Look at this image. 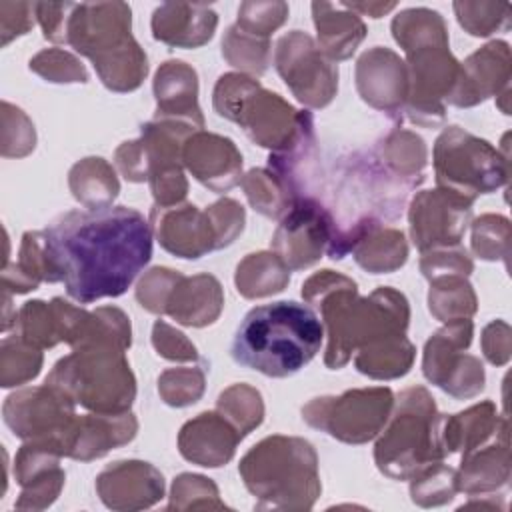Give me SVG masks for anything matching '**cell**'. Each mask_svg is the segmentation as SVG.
<instances>
[{
    "label": "cell",
    "instance_id": "6da1fadb",
    "mask_svg": "<svg viewBox=\"0 0 512 512\" xmlns=\"http://www.w3.org/2000/svg\"><path fill=\"white\" fill-rule=\"evenodd\" d=\"M50 282L90 304L124 294L152 258V226L126 206L70 210L42 230Z\"/></svg>",
    "mask_w": 512,
    "mask_h": 512
},
{
    "label": "cell",
    "instance_id": "7a4b0ae2",
    "mask_svg": "<svg viewBox=\"0 0 512 512\" xmlns=\"http://www.w3.org/2000/svg\"><path fill=\"white\" fill-rule=\"evenodd\" d=\"M322 340L324 326L312 308L294 300H280L256 306L244 316L230 354L244 368L286 378L320 352Z\"/></svg>",
    "mask_w": 512,
    "mask_h": 512
},
{
    "label": "cell",
    "instance_id": "3957f363",
    "mask_svg": "<svg viewBox=\"0 0 512 512\" xmlns=\"http://www.w3.org/2000/svg\"><path fill=\"white\" fill-rule=\"evenodd\" d=\"M66 42L94 62L110 90H134L148 72L146 54L130 34L128 4H74Z\"/></svg>",
    "mask_w": 512,
    "mask_h": 512
},
{
    "label": "cell",
    "instance_id": "277c9868",
    "mask_svg": "<svg viewBox=\"0 0 512 512\" xmlns=\"http://www.w3.org/2000/svg\"><path fill=\"white\" fill-rule=\"evenodd\" d=\"M444 416L424 388L400 394L396 412L376 444L378 468L392 478H408L438 464L446 454L442 444Z\"/></svg>",
    "mask_w": 512,
    "mask_h": 512
},
{
    "label": "cell",
    "instance_id": "5b68a950",
    "mask_svg": "<svg viewBox=\"0 0 512 512\" xmlns=\"http://www.w3.org/2000/svg\"><path fill=\"white\" fill-rule=\"evenodd\" d=\"M46 384L72 402L100 414H122L130 408L136 386L124 352L114 346H86L62 358Z\"/></svg>",
    "mask_w": 512,
    "mask_h": 512
},
{
    "label": "cell",
    "instance_id": "8992f818",
    "mask_svg": "<svg viewBox=\"0 0 512 512\" xmlns=\"http://www.w3.org/2000/svg\"><path fill=\"white\" fill-rule=\"evenodd\" d=\"M214 108L220 116L240 124L260 146L282 150L294 140L302 112L278 94L264 90L244 74H224L214 88Z\"/></svg>",
    "mask_w": 512,
    "mask_h": 512
},
{
    "label": "cell",
    "instance_id": "52a82bcc",
    "mask_svg": "<svg viewBox=\"0 0 512 512\" xmlns=\"http://www.w3.org/2000/svg\"><path fill=\"white\" fill-rule=\"evenodd\" d=\"M438 188L466 200L488 194L508 180V160L498 150L458 126L446 128L434 144Z\"/></svg>",
    "mask_w": 512,
    "mask_h": 512
},
{
    "label": "cell",
    "instance_id": "ba28073f",
    "mask_svg": "<svg viewBox=\"0 0 512 512\" xmlns=\"http://www.w3.org/2000/svg\"><path fill=\"white\" fill-rule=\"evenodd\" d=\"M392 402L390 388L350 390L338 398H314L302 408V418L338 440L360 444L380 432L388 420Z\"/></svg>",
    "mask_w": 512,
    "mask_h": 512
},
{
    "label": "cell",
    "instance_id": "9c48e42d",
    "mask_svg": "<svg viewBox=\"0 0 512 512\" xmlns=\"http://www.w3.org/2000/svg\"><path fill=\"white\" fill-rule=\"evenodd\" d=\"M472 340L468 318L448 322L424 348V376L456 398H470L484 388V370L474 356H462Z\"/></svg>",
    "mask_w": 512,
    "mask_h": 512
},
{
    "label": "cell",
    "instance_id": "30bf717a",
    "mask_svg": "<svg viewBox=\"0 0 512 512\" xmlns=\"http://www.w3.org/2000/svg\"><path fill=\"white\" fill-rule=\"evenodd\" d=\"M274 60L276 70L302 104L322 108L334 98L338 68L308 34L294 30L282 36L276 44Z\"/></svg>",
    "mask_w": 512,
    "mask_h": 512
},
{
    "label": "cell",
    "instance_id": "8fae6325",
    "mask_svg": "<svg viewBox=\"0 0 512 512\" xmlns=\"http://www.w3.org/2000/svg\"><path fill=\"white\" fill-rule=\"evenodd\" d=\"M240 474L246 486L262 496L268 484L280 476L290 478L312 494H318L316 454L312 444L300 438L270 436L254 446L240 464Z\"/></svg>",
    "mask_w": 512,
    "mask_h": 512
},
{
    "label": "cell",
    "instance_id": "7c38bea8",
    "mask_svg": "<svg viewBox=\"0 0 512 512\" xmlns=\"http://www.w3.org/2000/svg\"><path fill=\"white\" fill-rule=\"evenodd\" d=\"M72 400L50 388H28L6 398L4 422L24 440H52L64 454L68 430L76 418Z\"/></svg>",
    "mask_w": 512,
    "mask_h": 512
},
{
    "label": "cell",
    "instance_id": "4fadbf2b",
    "mask_svg": "<svg viewBox=\"0 0 512 512\" xmlns=\"http://www.w3.org/2000/svg\"><path fill=\"white\" fill-rule=\"evenodd\" d=\"M472 216V200L438 188L420 192L410 208L412 242L422 250L458 246Z\"/></svg>",
    "mask_w": 512,
    "mask_h": 512
},
{
    "label": "cell",
    "instance_id": "5bb4252c",
    "mask_svg": "<svg viewBox=\"0 0 512 512\" xmlns=\"http://www.w3.org/2000/svg\"><path fill=\"white\" fill-rule=\"evenodd\" d=\"M330 242V226L322 206L314 198H298L284 214L272 246L282 262L300 270L314 264Z\"/></svg>",
    "mask_w": 512,
    "mask_h": 512
},
{
    "label": "cell",
    "instance_id": "9a60e30c",
    "mask_svg": "<svg viewBox=\"0 0 512 512\" xmlns=\"http://www.w3.org/2000/svg\"><path fill=\"white\" fill-rule=\"evenodd\" d=\"M152 222L158 242L180 258H200L202 254L220 248L218 232L210 212H200L196 206H168L152 210Z\"/></svg>",
    "mask_w": 512,
    "mask_h": 512
},
{
    "label": "cell",
    "instance_id": "2e32d148",
    "mask_svg": "<svg viewBox=\"0 0 512 512\" xmlns=\"http://www.w3.org/2000/svg\"><path fill=\"white\" fill-rule=\"evenodd\" d=\"M356 84L362 98L388 114H400L408 96V70L388 48L364 52L356 66Z\"/></svg>",
    "mask_w": 512,
    "mask_h": 512
},
{
    "label": "cell",
    "instance_id": "e0dca14e",
    "mask_svg": "<svg viewBox=\"0 0 512 512\" xmlns=\"http://www.w3.org/2000/svg\"><path fill=\"white\" fill-rule=\"evenodd\" d=\"M510 50L506 42H490L460 66L456 86L448 100L456 106H474L484 98L508 90Z\"/></svg>",
    "mask_w": 512,
    "mask_h": 512
},
{
    "label": "cell",
    "instance_id": "ac0fdd59",
    "mask_svg": "<svg viewBox=\"0 0 512 512\" xmlns=\"http://www.w3.org/2000/svg\"><path fill=\"white\" fill-rule=\"evenodd\" d=\"M182 160L214 192H224L240 182L242 156L228 138L204 132L190 134L182 148Z\"/></svg>",
    "mask_w": 512,
    "mask_h": 512
},
{
    "label": "cell",
    "instance_id": "d6986e66",
    "mask_svg": "<svg viewBox=\"0 0 512 512\" xmlns=\"http://www.w3.org/2000/svg\"><path fill=\"white\" fill-rule=\"evenodd\" d=\"M216 24L218 16L208 4L166 2L152 14L154 38L180 48L202 46L212 38Z\"/></svg>",
    "mask_w": 512,
    "mask_h": 512
},
{
    "label": "cell",
    "instance_id": "ffe728a7",
    "mask_svg": "<svg viewBox=\"0 0 512 512\" xmlns=\"http://www.w3.org/2000/svg\"><path fill=\"white\" fill-rule=\"evenodd\" d=\"M240 438L222 414L204 412L182 426L178 444L184 458L200 466H220L232 458Z\"/></svg>",
    "mask_w": 512,
    "mask_h": 512
},
{
    "label": "cell",
    "instance_id": "44dd1931",
    "mask_svg": "<svg viewBox=\"0 0 512 512\" xmlns=\"http://www.w3.org/2000/svg\"><path fill=\"white\" fill-rule=\"evenodd\" d=\"M154 94L158 102L156 118L180 120L196 128H202L204 120L196 104V94H198L196 72L188 64L180 60L164 62L156 72Z\"/></svg>",
    "mask_w": 512,
    "mask_h": 512
},
{
    "label": "cell",
    "instance_id": "7402d4cb",
    "mask_svg": "<svg viewBox=\"0 0 512 512\" xmlns=\"http://www.w3.org/2000/svg\"><path fill=\"white\" fill-rule=\"evenodd\" d=\"M136 420L132 414H98L74 418L66 440V454L80 460H92L110 448L132 440Z\"/></svg>",
    "mask_w": 512,
    "mask_h": 512
},
{
    "label": "cell",
    "instance_id": "603a6c76",
    "mask_svg": "<svg viewBox=\"0 0 512 512\" xmlns=\"http://www.w3.org/2000/svg\"><path fill=\"white\" fill-rule=\"evenodd\" d=\"M222 308V290L214 276L200 274L194 278H184L176 282L166 312L186 326H206L212 324Z\"/></svg>",
    "mask_w": 512,
    "mask_h": 512
},
{
    "label": "cell",
    "instance_id": "cb8c5ba5",
    "mask_svg": "<svg viewBox=\"0 0 512 512\" xmlns=\"http://www.w3.org/2000/svg\"><path fill=\"white\" fill-rule=\"evenodd\" d=\"M314 24L318 30V44L326 58L344 60L352 56L356 46L366 36V26L356 12H348L342 4L314 2Z\"/></svg>",
    "mask_w": 512,
    "mask_h": 512
},
{
    "label": "cell",
    "instance_id": "d4e9b609",
    "mask_svg": "<svg viewBox=\"0 0 512 512\" xmlns=\"http://www.w3.org/2000/svg\"><path fill=\"white\" fill-rule=\"evenodd\" d=\"M498 428V418L494 414V404L484 402L468 408L466 412L456 414L454 418H444L442 426V444L446 454L462 450V458L478 450L494 430Z\"/></svg>",
    "mask_w": 512,
    "mask_h": 512
},
{
    "label": "cell",
    "instance_id": "484cf974",
    "mask_svg": "<svg viewBox=\"0 0 512 512\" xmlns=\"http://www.w3.org/2000/svg\"><path fill=\"white\" fill-rule=\"evenodd\" d=\"M290 278V268L278 254L258 252L246 256L236 268L238 292L246 298H260L284 290Z\"/></svg>",
    "mask_w": 512,
    "mask_h": 512
},
{
    "label": "cell",
    "instance_id": "4316f807",
    "mask_svg": "<svg viewBox=\"0 0 512 512\" xmlns=\"http://www.w3.org/2000/svg\"><path fill=\"white\" fill-rule=\"evenodd\" d=\"M414 360V346L404 334L380 338L360 348L356 368L372 378H396L408 372Z\"/></svg>",
    "mask_w": 512,
    "mask_h": 512
},
{
    "label": "cell",
    "instance_id": "83f0119b",
    "mask_svg": "<svg viewBox=\"0 0 512 512\" xmlns=\"http://www.w3.org/2000/svg\"><path fill=\"white\" fill-rule=\"evenodd\" d=\"M392 34L406 54L428 46H448V32L442 16L428 8L402 10L392 22Z\"/></svg>",
    "mask_w": 512,
    "mask_h": 512
},
{
    "label": "cell",
    "instance_id": "f1b7e54d",
    "mask_svg": "<svg viewBox=\"0 0 512 512\" xmlns=\"http://www.w3.org/2000/svg\"><path fill=\"white\" fill-rule=\"evenodd\" d=\"M70 188L74 198L88 208H102L116 198L118 180L102 158H86L70 170Z\"/></svg>",
    "mask_w": 512,
    "mask_h": 512
},
{
    "label": "cell",
    "instance_id": "f546056e",
    "mask_svg": "<svg viewBox=\"0 0 512 512\" xmlns=\"http://www.w3.org/2000/svg\"><path fill=\"white\" fill-rule=\"evenodd\" d=\"M508 480V440L486 446L480 454L462 458V476L456 478V488L474 492L496 488Z\"/></svg>",
    "mask_w": 512,
    "mask_h": 512
},
{
    "label": "cell",
    "instance_id": "4dcf8cb0",
    "mask_svg": "<svg viewBox=\"0 0 512 512\" xmlns=\"http://www.w3.org/2000/svg\"><path fill=\"white\" fill-rule=\"evenodd\" d=\"M380 162L398 178L408 182L410 186H418L424 176L422 170L426 166V148L422 138L406 130H394L378 156Z\"/></svg>",
    "mask_w": 512,
    "mask_h": 512
},
{
    "label": "cell",
    "instance_id": "1f68e13d",
    "mask_svg": "<svg viewBox=\"0 0 512 512\" xmlns=\"http://www.w3.org/2000/svg\"><path fill=\"white\" fill-rule=\"evenodd\" d=\"M430 312L442 322L464 320L476 310L472 286L460 274H446L430 280Z\"/></svg>",
    "mask_w": 512,
    "mask_h": 512
},
{
    "label": "cell",
    "instance_id": "d6a6232c",
    "mask_svg": "<svg viewBox=\"0 0 512 512\" xmlns=\"http://www.w3.org/2000/svg\"><path fill=\"white\" fill-rule=\"evenodd\" d=\"M406 242L402 232L398 230H374L368 234L356 248L354 258L356 262L366 268L368 272H392L406 262Z\"/></svg>",
    "mask_w": 512,
    "mask_h": 512
},
{
    "label": "cell",
    "instance_id": "836d02e7",
    "mask_svg": "<svg viewBox=\"0 0 512 512\" xmlns=\"http://www.w3.org/2000/svg\"><path fill=\"white\" fill-rule=\"evenodd\" d=\"M242 184L254 210L262 212L268 218L284 216L292 206L288 190L270 170H250Z\"/></svg>",
    "mask_w": 512,
    "mask_h": 512
},
{
    "label": "cell",
    "instance_id": "e575fe53",
    "mask_svg": "<svg viewBox=\"0 0 512 512\" xmlns=\"http://www.w3.org/2000/svg\"><path fill=\"white\" fill-rule=\"evenodd\" d=\"M222 54L232 66L262 74L268 66L270 42L268 38L248 34L234 24L226 30V36L222 40Z\"/></svg>",
    "mask_w": 512,
    "mask_h": 512
},
{
    "label": "cell",
    "instance_id": "d590c367",
    "mask_svg": "<svg viewBox=\"0 0 512 512\" xmlns=\"http://www.w3.org/2000/svg\"><path fill=\"white\" fill-rule=\"evenodd\" d=\"M218 410L222 412V416H228V420L236 426L242 438L252 428H256L264 416L260 394L244 384H236L222 392L218 398Z\"/></svg>",
    "mask_w": 512,
    "mask_h": 512
},
{
    "label": "cell",
    "instance_id": "8d00e7d4",
    "mask_svg": "<svg viewBox=\"0 0 512 512\" xmlns=\"http://www.w3.org/2000/svg\"><path fill=\"white\" fill-rule=\"evenodd\" d=\"M2 386L10 388L34 378L42 366V354L36 346L24 342L20 336L2 342Z\"/></svg>",
    "mask_w": 512,
    "mask_h": 512
},
{
    "label": "cell",
    "instance_id": "74e56055",
    "mask_svg": "<svg viewBox=\"0 0 512 512\" xmlns=\"http://www.w3.org/2000/svg\"><path fill=\"white\" fill-rule=\"evenodd\" d=\"M458 22L472 36H488L510 28V6L494 2H454Z\"/></svg>",
    "mask_w": 512,
    "mask_h": 512
},
{
    "label": "cell",
    "instance_id": "f35d334b",
    "mask_svg": "<svg viewBox=\"0 0 512 512\" xmlns=\"http://www.w3.org/2000/svg\"><path fill=\"white\" fill-rule=\"evenodd\" d=\"M288 16L284 2H244L238 8L236 26L258 38H268Z\"/></svg>",
    "mask_w": 512,
    "mask_h": 512
},
{
    "label": "cell",
    "instance_id": "ab89813d",
    "mask_svg": "<svg viewBox=\"0 0 512 512\" xmlns=\"http://www.w3.org/2000/svg\"><path fill=\"white\" fill-rule=\"evenodd\" d=\"M158 390L166 404L188 406L196 402L204 390V372L198 368L166 370L158 380Z\"/></svg>",
    "mask_w": 512,
    "mask_h": 512
},
{
    "label": "cell",
    "instance_id": "60d3db41",
    "mask_svg": "<svg viewBox=\"0 0 512 512\" xmlns=\"http://www.w3.org/2000/svg\"><path fill=\"white\" fill-rule=\"evenodd\" d=\"M472 248L484 260L506 258L508 254V220L486 214L474 222Z\"/></svg>",
    "mask_w": 512,
    "mask_h": 512
},
{
    "label": "cell",
    "instance_id": "b9f144b4",
    "mask_svg": "<svg viewBox=\"0 0 512 512\" xmlns=\"http://www.w3.org/2000/svg\"><path fill=\"white\" fill-rule=\"evenodd\" d=\"M30 70L44 76L50 82H86V68L68 52L60 48H50L36 54L30 60Z\"/></svg>",
    "mask_w": 512,
    "mask_h": 512
},
{
    "label": "cell",
    "instance_id": "7bdbcfd3",
    "mask_svg": "<svg viewBox=\"0 0 512 512\" xmlns=\"http://www.w3.org/2000/svg\"><path fill=\"white\" fill-rule=\"evenodd\" d=\"M182 274L168 270V268H154L150 270L138 284L136 288V298L138 302L156 314L166 312V304L168 298L176 286V282L180 280Z\"/></svg>",
    "mask_w": 512,
    "mask_h": 512
},
{
    "label": "cell",
    "instance_id": "ee69618b",
    "mask_svg": "<svg viewBox=\"0 0 512 512\" xmlns=\"http://www.w3.org/2000/svg\"><path fill=\"white\" fill-rule=\"evenodd\" d=\"M420 268L428 280L446 276V274L466 276L472 272V260L464 248L448 246V250H436V252L424 254Z\"/></svg>",
    "mask_w": 512,
    "mask_h": 512
},
{
    "label": "cell",
    "instance_id": "f6af8a7d",
    "mask_svg": "<svg viewBox=\"0 0 512 512\" xmlns=\"http://www.w3.org/2000/svg\"><path fill=\"white\" fill-rule=\"evenodd\" d=\"M152 342L160 356L170 360H194L196 348L186 340V336L166 322L158 320L152 330Z\"/></svg>",
    "mask_w": 512,
    "mask_h": 512
},
{
    "label": "cell",
    "instance_id": "bcb514c9",
    "mask_svg": "<svg viewBox=\"0 0 512 512\" xmlns=\"http://www.w3.org/2000/svg\"><path fill=\"white\" fill-rule=\"evenodd\" d=\"M36 16V4L28 2H0V24H2V46L14 36L26 34Z\"/></svg>",
    "mask_w": 512,
    "mask_h": 512
},
{
    "label": "cell",
    "instance_id": "7dc6e473",
    "mask_svg": "<svg viewBox=\"0 0 512 512\" xmlns=\"http://www.w3.org/2000/svg\"><path fill=\"white\" fill-rule=\"evenodd\" d=\"M72 8H74L72 2H64V4L38 2L36 4V16L44 30V38L52 42H66Z\"/></svg>",
    "mask_w": 512,
    "mask_h": 512
},
{
    "label": "cell",
    "instance_id": "c3c4849f",
    "mask_svg": "<svg viewBox=\"0 0 512 512\" xmlns=\"http://www.w3.org/2000/svg\"><path fill=\"white\" fill-rule=\"evenodd\" d=\"M508 326L504 322H492L484 330V354L492 364H504L510 358V342H508Z\"/></svg>",
    "mask_w": 512,
    "mask_h": 512
},
{
    "label": "cell",
    "instance_id": "681fc988",
    "mask_svg": "<svg viewBox=\"0 0 512 512\" xmlns=\"http://www.w3.org/2000/svg\"><path fill=\"white\" fill-rule=\"evenodd\" d=\"M346 10H352V12H360V14H368L372 18H380L384 16L386 12H390L396 4L394 2H352V4H342Z\"/></svg>",
    "mask_w": 512,
    "mask_h": 512
}]
</instances>
